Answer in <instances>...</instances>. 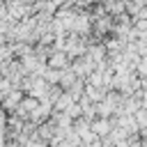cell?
<instances>
[{"mask_svg": "<svg viewBox=\"0 0 147 147\" xmlns=\"http://www.w3.org/2000/svg\"><path fill=\"white\" fill-rule=\"evenodd\" d=\"M60 147H67V145H60Z\"/></svg>", "mask_w": 147, "mask_h": 147, "instance_id": "cell-2", "label": "cell"}, {"mask_svg": "<svg viewBox=\"0 0 147 147\" xmlns=\"http://www.w3.org/2000/svg\"><path fill=\"white\" fill-rule=\"evenodd\" d=\"M108 129H110V124H108V122H99L94 131H96L99 136H106V133H108Z\"/></svg>", "mask_w": 147, "mask_h": 147, "instance_id": "cell-1", "label": "cell"}]
</instances>
